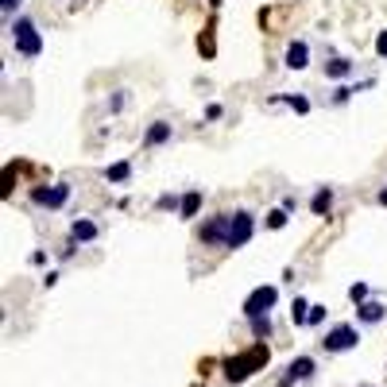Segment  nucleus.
Listing matches in <instances>:
<instances>
[{
  "mask_svg": "<svg viewBox=\"0 0 387 387\" xmlns=\"http://www.w3.org/2000/svg\"><path fill=\"white\" fill-rule=\"evenodd\" d=\"M268 360H271V349L263 345V341H256V345L248 349V353L228 356V360L221 364V368H225V379H228V384H244V379L252 376V372H263V368H268Z\"/></svg>",
  "mask_w": 387,
  "mask_h": 387,
  "instance_id": "1",
  "label": "nucleus"
},
{
  "mask_svg": "<svg viewBox=\"0 0 387 387\" xmlns=\"http://www.w3.org/2000/svg\"><path fill=\"white\" fill-rule=\"evenodd\" d=\"M12 39H16V51L24 54V59H39L43 54V35L27 16H20L16 24H12Z\"/></svg>",
  "mask_w": 387,
  "mask_h": 387,
  "instance_id": "2",
  "label": "nucleus"
},
{
  "mask_svg": "<svg viewBox=\"0 0 387 387\" xmlns=\"http://www.w3.org/2000/svg\"><path fill=\"white\" fill-rule=\"evenodd\" d=\"M252 233H256V217H252L248 210H236V213H233V225H228L225 248H244L248 240H252Z\"/></svg>",
  "mask_w": 387,
  "mask_h": 387,
  "instance_id": "3",
  "label": "nucleus"
},
{
  "mask_svg": "<svg viewBox=\"0 0 387 387\" xmlns=\"http://www.w3.org/2000/svg\"><path fill=\"white\" fill-rule=\"evenodd\" d=\"M228 225H233V213H217V217H210L202 228H198V240H202V244H221L225 248Z\"/></svg>",
  "mask_w": 387,
  "mask_h": 387,
  "instance_id": "4",
  "label": "nucleus"
},
{
  "mask_svg": "<svg viewBox=\"0 0 387 387\" xmlns=\"http://www.w3.org/2000/svg\"><path fill=\"white\" fill-rule=\"evenodd\" d=\"M356 341H360L356 326H333L321 345H326V353H349V349H356Z\"/></svg>",
  "mask_w": 387,
  "mask_h": 387,
  "instance_id": "5",
  "label": "nucleus"
},
{
  "mask_svg": "<svg viewBox=\"0 0 387 387\" xmlns=\"http://www.w3.org/2000/svg\"><path fill=\"white\" fill-rule=\"evenodd\" d=\"M275 298H279L275 286H256L252 295L244 298V318H260V314H268L271 306H275Z\"/></svg>",
  "mask_w": 387,
  "mask_h": 387,
  "instance_id": "6",
  "label": "nucleus"
},
{
  "mask_svg": "<svg viewBox=\"0 0 387 387\" xmlns=\"http://www.w3.org/2000/svg\"><path fill=\"white\" fill-rule=\"evenodd\" d=\"M66 198H70V186H66V182L35 186V190H31V202H35V205H47V210H59V205H66Z\"/></svg>",
  "mask_w": 387,
  "mask_h": 387,
  "instance_id": "7",
  "label": "nucleus"
},
{
  "mask_svg": "<svg viewBox=\"0 0 387 387\" xmlns=\"http://www.w3.org/2000/svg\"><path fill=\"white\" fill-rule=\"evenodd\" d=\"M310 376H314V356H298V360H291V368H286V376H283V384H279V387H291V384L310 379Z\"/></svg>",
  "mask_w": 387,
  "mask_h": 387,
  "instance_id": "8",
  "label": "nucleus"
},
{
  "mask_svg": "<svg viewBox=\"0 0 387 387\" xmlns=\"http://www.w3.org/2000/svg\"><path fill=\"white\" fill-rule=\"evenodd\" d=\"M286 66H291V70H306V66H310V47H306L302 39H295L291 47H286Z\"/></svg>",
  "mask_w": 387,
  "mask_h": 387,
  "instance_id": "9",
  "label": "nucleus"
},
{
  "mask_svg": "<svg viewBox=\"0 0 387 387\" xmlns=\"http://www.w3.org/2000/svg\"><path fill=\"white\" fill-rule=\"evenodd\" d=\"M70 240H74V244H89V240H97V225L85 221V217H78L74 225H70Z\"/></svg>",
  "mask_w": 387,
  "mask_h": 387,
  "instance_id": "10",
  "label": "nucleus"
},
{
  "mask_svg": "<svg viewBox=\"0 0 387 387\" xmlns=\"http://www.w3.org/2000/svg\"><path fill=\"white\" fill-rule=\"evenodd\" d=\"M198 210H202V190H186L182 205H178V217L190 221V217H198Z\"/></svg>",
  "mask_w": 387,
  "mask_h": 387,
  "instance_id": "11",
  "label": "nucleus"
},
{
  "mask_svg": "<svg viewBox=\"0 0 387 387\" xmlns=\"http://www.w3.org/2000/svg\"><path fill=\"white\" fill-rule=\"evenodd\" d=\"M170 140V124L167 120H155L152 128H147V136H143V147H159V143Z\"/></svg>",
  "mask_w": 387,
  "mask_h": 387,
  "instance_id": "12",
  "label": "nucleus"
},
{
  "mask_svg": "<svg viewBox=\"0 0 387 387\" xmlns=\"http://www.w3.org/2000/svg\"><path fill=\"white\" fill-rule=\"evenodd\" d=\"M329 210H333V190H329V186H321V190L310 198V213H314V217H326Z\"/></svg>",
  "mask_w": 387,
  "mask_h": 387,
  "instance_id": "13",
  "label": "nucleus"
},
{
  "mask_svg": "<svg viewBox=\"0 0 387 387\" xmlns=\"http://www.w3.org/2000/svg\"><path fill=\"white\" fill-rule=\"evenodd\" d=\"M105 178H109V182H128V178H132V163L120 159V163H112V167H105Z\"/></svg>",
  "mask_w": 387,
  "mask_h": 387,
  "instance_id": "14",
  "label": "nucleus"
},
{
  "mask_svg": "<svg viewBox=\"0 0 387 387\" xmlns=\"http://www.w3.org/2000/svg\"><path fill=\"white\" fill-rule=\"evenodd\" d=\"M349 74H353V62H349V59L326 62V78H337V82H341V78H349Z\"/></svg>",
  "mask_w": 387,
  "mask_h": 387,
  "instance_id": "15",
  "label": "nucleus"
},
{
  "mask_svg": "<svg viewBox=\"0 0 387 387\" xmlns=\"http://www.w3.org/2000/svg\"><path fill=\"white\" fill-rule=\"evenodd\" d=\"M356 318L368 321V326H372V321L384 318V306H379V302H360V306H356Z\"/></svg>",
  "mask_w": 387,
  "mask_h": 387,
  "instance_id": "16",
  "label": "nucleus"
},
{
  "mask_svg": "<svg viewBox=\"0 0 387 387\" xmlns=\"http://www.w3.org/2000/svg\"><path fill=\"white\" fill-rule=\"evenodd\" d=\"M291 321H295V326H306V321H310V302H306V298H295V302H291Z\"/></svg>",
  "mask_w": 387,
  "mask_h": 387,
  "instance_id": "17",
  "label": "nucleus"
},
{
  "mask_svg": "<svg viewBox=\"0 0 387 387\" xmlns=\"http://www.w3.org/2000/svg\"><path fill=\"white\" fill-rule=\"evenodd\" d=\"M248 321H252V333L260 337V341H268V337H271V318H268V314H260V318H248Z\"/></svg>",
  "mask_w": 387,
  "mask_h": 387,
  "instance_id": "18",
  "label": "nucleus"
},
{
  "mask_svg": "<svg viewBox=\"0 0 387 387\" xmlns=\"http://www.w3.org/2000/svg\"><path fill=\"white\" fill-rule=\"evenodd\" d=\"M349 298H353L356 306L368 302V286H364V283H353V286H349Z\"/></svg>",
  "mask_w": 387,
  "mask_h": 387,
  "instance_id": "19",
  "label": "nucleus"
},
{
  "mask_svg": "<svg viewBox=\"0 0 387 387\" xmlns=\"http://www.w3.org/2000/svg\"><path fill=\"white\" fill-rule=\"evenodd\" d=\"M286 213H291V210H271L268 213V228H283L286 225Z\"/></svg>",
  "mask_w": 387,
  "mask_h": 387,
  "instance_id": "20",
  "label": "nucleus"
},
{
  "mask_svg": "<svg viewBox=\"0 0 387 387\" xmlns=\"http://www.w3.org/2000/svg\"><path fill=\"white\" fill-rule=\"evenodd\" d=\"M283 101L291 105L295 112H310V101H306V97H295V93H291V97H283Z\"/></svg>",
  "mask_w": 387,
  "mask_h": 387,
  "instance_id": "21",
  "label": "nucleus"
},
{
  "mask_svg": "<svg viewBox=\"0 0 387 387\" xmlns=\"http://www.w3.org/2000/svg\"><path fill=\"white\" fill-rule=\"evenodd\" d=\"M326 321V306H310V321L306 326H321Z\"/></svg>",
  "mask_w": 387,
  "mask_h": 387,
  "instance_id": "22",
  "label": "nucleus"
},
{
  "mask_svg": "<svg viewBox=\"0 0 387 387\" xmlns=\"http://www.w3.org/2000/svg\"><path fill=\"white\" fill-rule=\"evenodd\" d=\"M155 205H159V210H178L182 202H178V198H170V194H163V198H159Z\"/></svg>",
  "mask_w": 387,
  "mask_h": 387,
  "instance_id": "23",
  "label": "nucleus"
},
{
  "mask_svg": "<svg viewBox=\"0 0 387 387\" xmlns=\"http://www.w3.org/2000/svg\"><path fill=\"white\" fill-rule=\"evenodd\" d=\"M376 54H379V59H387V31H379V39H376Z\"/></svg>",
  "mask_w": 387,
  "mask_h": 387,
  "instance_id": "24",
  "label": "nucleus"
},
{
  "mask_svg": "<svg viewBox=\"0 0 387 387\" xmlns=\"http://www.w3.org/2000/svg\"><path fill=\"white\" fill-rule=\"evenodd\" d=\"M221 112H225L221 105H210V109H205V120H221Z\"/></svg>",
  "mask_w": 387,
  "mask_h": 387,
  "instance_id": "25",
  "label": "nucleus"
},
{
  "mask_svg": "<svg viewBox=\"0 0 387 387\" xmlns=\"http://www.w3.org/2000/svg\"><path fill=\"white\" fill-rule=\"evenodd\" d=\"M0 4H4V12H12V8L20 4V0H0Z\"/></svg>",
  "mask_w": 387,
  "mask_h": 387,
  "instance_id": "26",
  "label": "nucleus"
},
{
  "mask_svg": "<svg viewBox=\"0 0 387 387\" xmlns=\"http://www.w3.org/2000/svg\"><path fill=\"white\" fill-rule=\"evenodd\" d=\"M376 202H379V205H384V210H387V190H379V198H376Z\"/></svg>",
  "mask_w": 387,
  "mask_h": 387,
  "instance_id": "27",
  "label": "nucleus"
},
{
  "mask_svg": "<svg viewBox=\"0 0 387 387\" xmlns=\"http://www.w3.org/2000/svg\"><path fill=\"white\" fill-rule=\"evenodd\" d=\"M360 387H372V384H360Z\"/></svg>",
  "mask_w": 387,
  "mask_h": 387,
  "instance_id": "28",
  "label": "nucleus"
}]
</instances>
